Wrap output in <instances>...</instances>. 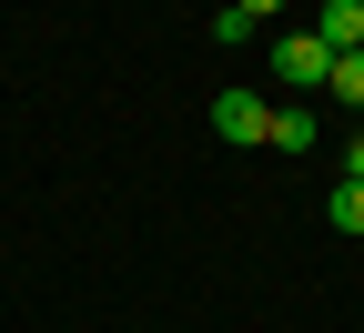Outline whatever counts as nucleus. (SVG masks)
Segmentation results:
<instances>
[{
  "label": "nucleus",
  "mask_w": 364,
  "mask_h": 333,
  "mask_svg": "<svg viewBox=\"0 0 364 333\" xmlns=\"http://www.w3.org/2000/svg\"><path fill=\"white\" fill-rule=\"evenodd\" d=\"M273 81H284V91H324L334 81V51L314 31H284V40H273Z\"/></svg>",
  "instance_id": "f257e3e1"
},
{
  "label": "nucleus",
  "mask_w": 364,
  "mask_h": 333,
  "mask_svg": "<svg viewBox=\"0 0 364 333\" xmlns=\"http://www.w3.org/2000/svg\"><path fill=\"white\" fill-rule=\"evenodd\" d=\"M213 131H223V141H263V131H273L263 91H213Z\"/></svg>",
  "instance_id": "f03ea898"
},
{
  "label": "nucleus",
  "mask_w": 364,
  "mask_h": 333,
  "mask_svg": "<svg viewBox=\"0 0 364 333\" xmlns=\"http://www.w3.org/2000/svg\"><path fill=\"white\" fill-rule=\"evenodd\" d=\"M314 40L324 51H364V0H324L314 11Z\"/></svg>",
  "instance_id": "7ed1b4c3"
},
{
  "label": "nucleus",
  "mask_w": 364,
  "mask_h": 333,
  "mask_svg": "<svg viewBox=\"0 0 364 333\" xmlns=\"http://www.w3.org/2000/svg\"><path fill=\"white\" fill-rule=\"evenodd\" d=\"M314 131H324V121H314L304 102H284V111H273V131H263V141H273V152H314Z\"/></svg>",
  "instance_id": "20e7f679"
},
{
  "label": "nucleus",
  "mask_w": 364,
  "mask_h": 333,
  "mask_svg": "<svg viewBox=\"0 0 364 333\" xmlns=\"http://www.w3.org/2000/svg\"><path fill=\"white\" fill-rule=\"evenodd\" d=\"M324 212H334L344 243H364V182H334V202H324Z\"/></svg>",
  "instance_id": "39448f33"
},
{
  "label": "nucleus",
  "mask_w": 364,
  "mask_h": 333,
  "mask_svg": "<svg viewBox=\"0 0 364 333\" xmlns=\"http://www.w3.org/2000/svg\"><path fill=\"white\" fill-rule=\"evenodd\" d=\"M324 91H334L344 111H364V51H334V81H324Z\"/></svg>",
  "instance_id": "423d86ee"
},
{
  "label": "nucleus",
  "mask_w": 364,
  "mask_h": 333,
  "mask_svg": "<svg viewBox=\"0 0 364 333\" xmlns=\"http://www.w3.org/2000/svg\"><path fill=\"white\" fill-rule=\"evenodd\" d=\"M233 11H243V21H253V31H263V21H273V11H284V0H233Z\"/></svg>",
  "instance_id": "0eeeda50"
},
{
  "label": "nucleus",
  "mask_w": 364,
  "mask_h": 333,
  "mask_svg": "<svg viewBox=\"0 0 364 333\" xmlns=\"http://www.w3.org/2000/svg\"><path fill=\"white\" fill-rule=\"evenodd\" d=\"M344 182H364V131H354V141H344Z\"/></svg>",
  "instance_id": "6e6552de"
}]
</instances>
